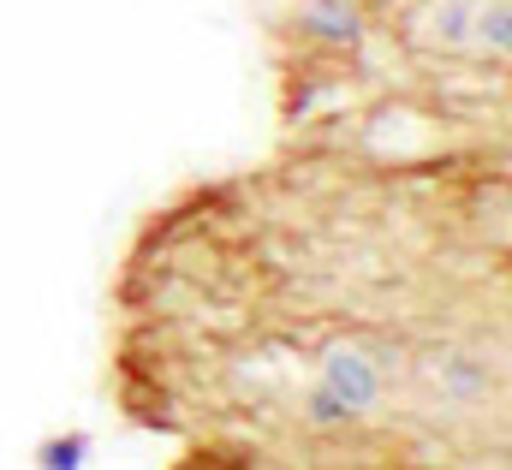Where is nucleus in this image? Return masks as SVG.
Instances as JSON below:
<instances>
[{
	"label": "nucleus",
	"mask_w": 512,
	"mask_h": 470,
	"mask_svg": "<svg viewBox=\"0 0 512 470\" xmlns=\"http://www.w3.org/2000/svg\"><path fill=\"white\" fill-rule=\"evenodd\" d=\"M507 286V149L286 131L143 215L108 387L179 453L507 470Z\"/></svg>",
	"instance_id": "1"
}]
</instances>
